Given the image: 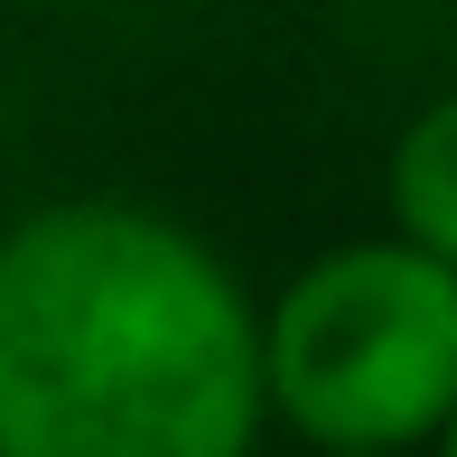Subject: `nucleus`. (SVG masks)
<instances>
[{"label": "nucleus", "instance_id": "5", "mask_svg": "<svg viewBox=\"0 0 457 457\" xmlns=\"http://www.w3.org/2000/svg\"><path fill=\"white\" fill-rule=\"evenodd\" d=\"M439 439H448V457H457V411H448V429H439Z\"/></svg>", "mask_w": 457, "mask_h": 457}, {"label": "nucleus", "instance_id": "2", "mask_svg": "<svg viewBox=\"0 0 457 457\" xmlns=\"http://www.w3.org/2000/svg\"><path fill=\"white\" fill-rule=\"evenodd\" d=\"M262 402L308 448H420L457 411V262L345 243L262 308Z\"/></svg>", "mask_w": 457, "mask_h": 457}, {"label": "nucleus", "instance_id": "4", "mask_svg": "<svg viewBox=\"0 0 457 457\" xmlns=\"http://www.w3.org/2000/svg\"><path fill=\"white\" fill-rule=\"evenodd\" d=\"M345 457H411V448H345Z\"/></svg>", "mask_w": 457, "mask_h": 457}, {"label": "nucleus", "instance_id": "3", "mask_svg": "<svg viewBox=\"0 0 457 457\" xmlns=\"http://www.w3.org/2000/svg\"><path fill=\"white\" fill-rule=\"evenodd\" d=\"M383 196H392V234L420 243V253L457 262V94L420 103L392 140V169H383Z\"/></svg>", "mask_w": 457, "mask_h": 457}, {"label": "nucleus", "instance_id": "1", "mask_svg": "<svg viewBox=\"0 0 457 457\" xmlns=\"http://www.w3.org/2000/svg\"><path fill=\"white\" fill-rule=\"evenodd\" d=\"M262 308L205 234L66 196L0 234V457H253Z\"/></svg>", "mask_w": 457, "mask_h": 457}]
</instances>
